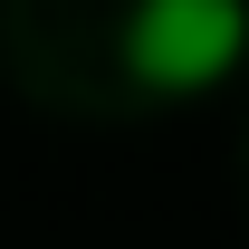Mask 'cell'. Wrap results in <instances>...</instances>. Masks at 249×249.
<instances>
[{
  "label": "cell",
  "mask_w": 249,
  "mask_h": 249,
  "mask_svg": "<svg viewBox=\"0 0 249 249\" xmlns=\"http://www.w3.org/2000/svg\"><path fill=\"white\" fill-rule=\"evenodd\" d=\"M115 58L144 96H211L249 58V0H134Z\"/></svg>",
  "instance_id": "6da1fadb"
}]
</instances>
